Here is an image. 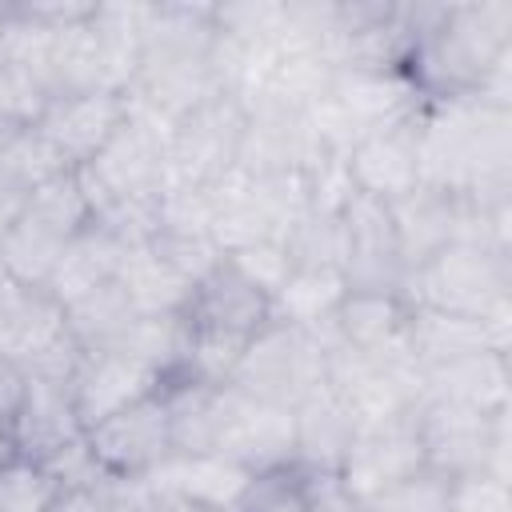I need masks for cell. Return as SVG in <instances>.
I'll return each instance as SVG.
<instances>
[{"label":"cell","mask_w":512,"mask_h":512,"mask_svg":"<svg viewBox=\"0 0 512 512\" xmlns=\"http://www.w3.org/2000/svg\"><path fill=\"white\" fill-rule=\"evenodd\" d=\"M420 468H424V448L416 432V412H404V416H388L376 424H356L352 448L336 476L348 496L368 504L392 484L416 476Z\"/></svg>","instance_id":"7"},{"label":"cell","mask_w":512,"mask_h":512,"mask_svg":"<svg viewBox=\"0 0 512 512\" xmlns=\"http://www.w3.org/2000/svg\"><path fill=\"white\" fill-rule=\"evenodd\" d=\"M148 248H152L176 276H184L188 284L204 280V276L224 260V252L216 248L212 236H164V232H156V236L148 240Z\"/></svg>","instance_id":"35"},{"label":"cell","mask_w":512,"mask_h":512,"mask_svg":"<svg viewBox=\"0 0 512 512\" xmlns=\"http://www.w3.org/2000/svg\"><path fill=\"white\" fill-rule=\"evenodd\" d=\"M256 472L224 452H172L148 480L180 512H236Z\"/></svg>","instance_id":"10"},{"label":"cell","mask_w":512,"mask_h":512,"mask_svg":"<svg viewBox=\"0 0 512 512\" xmlns=\"http://www.w3.org/2000/svg\"><path fill=\"white\" fill-rule=\"evenodd\" d=\"M328 344L332 328H292L268 320L240 352L232 368V388L268 404H296L320 384H328Z\"/></svg>","instance_id":"2"},{"label":"cell","mask_w":512,"mask_h":512,"mask_svg":"<svg viewBox=\"0 0 512 512\" xmlns=\"http://www.w3.org/2000/svg\"><path fill=\"white\" fill-rule=\"evenodd\" d=\"M64 496V484L52 476L48 464L32 456L0 460V512H52Z\"/></svg>","instance_id":"30"},{"label":"cell","mask_w":512,"mask_h":512,"mask_svg":"<svg viewBox=\"0 0 512 512\" xmlns=\"http://www.w3.org/2000/svg\"><path fill=\"white\" fill-rule=\"evenodd\" d=\"M64 236H56L52 228H44L40 220H32L28 212H20L4 232H0V276L12 284H28V288H44L60 252H64Z\"/></svg>","instance_id":"26"},{"label":"cell","mask_w":512,"mask_h":512,"mask_svg":"<svg viewBox=\"0 0 512 512\" xmlns=\"http://www.w3.org/2000/svg\"><path fill=\"white\" fill-rule=\"evenodd\" d=\"M280 244L288 248L292 268H340V212H304L296 216Z\"/></svg>","instance_id":"32"},{"label":"cell","mask_w":512,"mask_h":512,"mask_svg":"<svg viewBox=\"0 0 512 512\" xmlns=\"http://www.w3.org/2000/svg\"><path fill=\"white\" fill-rule=\"evenodd\" d=\"M76 172L92 200V216L112 200H156L172 184L168 124L152 120L128 100V120L120 124V132Z\"/></svg>","instance_id":"3"},{"label":"cell","mask_w":512,"mask_h":512,"mask_svg":"<svg viewBox=\"0 0 512 512\" xmlns=\"http://www.w3.org/2000/svg\"><path fill=\"white\" fill-rule=\"evenodd\" d=\"M212 452L232 456L236 464H244L256 476L292 468V408L244 396L232 384H224L220 408H216Z\"/></svg>","instance_id":"6"},{"label":"cell","mask_w":512,"mask_h":512,"mask_svg":"<svg viewBox=\"0 0 512 512\" xmlns=\"http://www.w3.org/2000/svg\"><path fill=\"white\" fill-rule=\"evenodd\" d=\"M68 388H72V404L80 412V424L88 432L92 424H100V420L132 408L136 400L160 392V372L124 348H100V352L80 356Z\"/></svg>","instance_id":"13"},{"label":"cell","mask_w":512,"mask_h":512,"mask_svg":"<svg viewBox=\"0 0 512 512\" xmlns=\"http://www.w3.org/2000/svg\"><path fill=\"white\" fill-rule=\"evenodd\" d=\"M340 160H344L352 192L368 196V200H380V204H392V200H400V196H408L412 188L424 184L420 180L416 120L356 136Z\"/></svg>","instance_id":"11"},{"label":"cell","mask_w":512,"mask_h":512,"mask_svg":"<svg viewBox=\"0 0 512 512\" xmlns=\"http://www.w3.org/2000/svg\"><path fill=\"white\" fill-rule=\"evenodd\" d=\"M128 120L124 92H64L48 104L36 132L56 148L68 168H84Z\"/></svg>","instance_id":"12"},{"label":"cell","mask_w":512,"mask_h":512,"mask_svg":"<svg viewBox=\"0 0 512 512\" xmlns=\"http://www.w3.org/2000/svg\"><path fill=\"white\" fill-rule=\"evenodd\" d=\"M388 216H392V232H396L400 260H404V268L412 272V268H420L432 252H440L444 244H452V240L460 236L464 204H460L456 192L420 184V188H412L408 196L392 200V204H388Z\"/></svg>","instance_id":"20"},{"label":"cell","mask_w":512,"mask_h":512,"mask_svg":"<svg viewBox=\"0 0 512 512\" xmlns=\"http://www.w3.org/2000/svg\"><path fill=\"white\" fill-rule=\"evenodd\" d=\"M404 348L416 360V368L428 372V368H440L448 360L484 352L492 344H488V332H484V324L476 316H456V312H436V308H412L408 312V328H404Z\"/></svg>","instance_id":"23"},{"label":"cell","mask_w":512,"mask_h":512,"mask_svg":"<svg viewBox=\"0 0 512 512\" xmlns=\"http://www.w3.org/2000/svg\"><path fill=\"white\" fill-rule=\"evenodd\" d=\"M344 292L348 284L340 268H292L284 288L272 296V320H284L292 328H324L332 324Z\"/></svg>","instance_id":"27"},{"label":"cell","mask_w":512,"mask_h":512,"mask_svg":"<svg viewBox=\"0 0 512 512\" xmlns=\"http://www.w3.org/2000/svg\"><path fill=\"white\" fill-rule=\"evenodd\" d=\"M244 116L248 104L240 96L216 92L188 116H180L168 128V172L172 184H196L208 188L220 176L236 168L240 140H244Z\"/></svg>","instance_id":"5"},{"label":"cell","mask_w":512,"mask_h":512,"mask_svg":"<svg viewBox=\"0 0 512 512\" xmlns=\"http://www.w3.org/2000/svg\"><path fill=\"white\" fill-rule=\"evenodd\" d=\"M136 316L140 312L132 308L124 284L108 280L104 288H96L64 308V328L80 352H100V348H116L124 340V332L136 324Z\"/></svg>","instance_id":"24"},{"label":"cell","mask_w":512,"mask_h":512,"mask_svg":"<svg viewBox=\"0 0 512 512\" xmlns=\"http://www.w3.org/2000/svg\"><path fill=\"white\" fill-rule=\"evenodd\" d=\"M244 280H252L268 300L284 288V280L292 276V260H288V248L280 240H256V244H244L236 252L224 256Z\"/></svg>","instance_id":"34"},{"label":"cell","mask_w":512,"mask_h":512,"mask_svg":"<svg viewBox=\"0 0 512 512\" xmlns=\"http://www.w3.org/2000/svg\"><path fill=\"white\" fill-rule=\"evenodd\" d=\"M212 24L224 40L248 48H276L284 24V0H228L212 4Z\"/></svg>","instance_id":"31"},{"label":"cell","mask_w":512,"mask_h":512,"mask_svg":"<svg viewBox=\"0 0 512 512\" xmlns=\"http://www.w3.org/2000/svg\"><path fill=\"white\" fill-rule=\"evenodd\" d=\"M116 280L124 284V292L140 316H180L192 296V284L184 276H176L148 244L124 252Z\"/></svg>","instance_id":"25"},{"label":"cell","mask_w":512,"mask_h":512,"mask_svg":"<svg viewBox=\"0 0 512 512\" xmlns=\"http://www.w3.org/2000/svg\"><path fill=\"white\" fill-rule=\"evenodd\" d=\"M24 200H28V184H24V180L4 164V156H0V232L20 216Z\"/></svg>","instance_id":"39"},{"label":"cell","mask_w":512,"mask_h":512,"mask_svg":"<svg viewBox=\"0 0 512 512\" xmlns=\"http://www.w3.org/2000/svg\"><path fill=\"white\" fill-rule=\"evenodd\" d=\"M236 512H312L308 496H304V480L296 468H280V472H260L252 476L244 500Z\"/></svg>","instance_id":"36"},{"label":"cell","mask_w":512,"mask_h":512,"mask_svg":"<svg viewBox=\"0 0 512 512\" xmlns=\"http://www.w3.org/2000/svg\"><path fill=\"white\" fill-rule=\"evenodd\" d=\"M416 432L424 448V468L452 480L464 472H492L512 480L508 468V412H476L444 400H420Z\"/></svg>","instance_id":"4"},{"label":"cell","mask_w":512,"mask_h":512,"mask_svg":"<svg viewBox=\"0 0 512 512\" xmlns=\"http://www.w3.org/2000/svg\"><path fill=\"white\" fill-rule=\"evenodd\" d=\"M328 100L352 124L356 136L392 128V124H408L424 108L420 92L412 88V80L400 68H340L332 76Z\"/></svg>","instance_id":"14"},{"label":"cell","mask_w":512,"mask_h":512,"mask_svg":"<svg viewBox=\"0 0 512 512\" xmlns=\"http://www.w3.org/2000/svg\"><path fill=\"white\" fill-rule=\"evenodd\" d=\"M124 252H128V248H124L116 236H108L100 224H88L80 236H72V240L64 244V252H60V260H56V268H52L44 292H48L60 308H68V304H76L80 296H88V292L104 288L108 280H116V272H120V264H124Z\"/></svg>","instance_id":"22"},{"label":"cell","mask_w":512,"mask_h":512,"mask_svg":"<svg viewBox=\"0 0 512 512\" xmlns=\"http://www.w3.org/2000/svg\"><path fill=\"white\" fill-rule=\"evenodd\" d=\"M372 512H448V480L420 468L416 476L392 484L376 500H368Z\"/></svg>","instance_id":"37"},{"label":"cell","mask_w":512,"mask_h":512,"mask_svg":"<svg viewBox=\"0 0 512 512\" xmlns=\"http://www.w3.org/2000/svg\"><path fill=\"white\" fill-rule=\"evenodd\" d=\"M4 12H8V4H0V32H4Z\"/></svg>","instance_id":"43"},{"label":"cell","mask_w":512,"mask_h":512,"mask_svg":"<svg viewBox=\"0 0 512 512\" xmlns=\"http://www.w3.org/2000/svg\"><path fill=\"white\" fill-rule=\"evenodd\" d=\"M404 296L412 308H436L480 320L488 308L512 300V256L480 240L456 236L408 272Z\"/></svg>","instance_id":"1"},{"label":"cell","mask_w":512,"mask_h":512,"mask_svg":"<svg viewBox=\"0 0 512 512\" xmlns=\"http://www.w3.org/2000/svg\"><path fill=\"white\" fill-rule=\"evenodd\" d=\"M52 100H56V88L40 64L0 56V120L12 132L36 128Z\"/></svg>","instance_id":"29"},{"label":"cell","mask_w":512,"mask_h":512,"mask_svg":"<svg viewBox=\"0 0 512 512\" xmlns=\"http://www.w3.org/2000/svg\"><path fill=\"white\" fill-rule=\"evenodd\" d=\"M20 212H28L32 220H40L44 228H52L64 240L80 236L92 224V200H88L76 168H64V172L48 176L44 184H36Z\"/></svg>","instance_id":"28"},{"label":"cell","mask_w":512,"mask_h":512,"mask_svg":"<svg viewBox=\"0 0 512 512\" xmlns=\"http://www.w3.org/2000/svg\"><path fill=\"white\" fill-rule=\"evenodd\" d=\"M60 340H68L64 308L44 288L12 284L0 276V364L28 372Z\"/></svg>","instance_id":"18"},{"label":"cell","mask_w":512,"mask_h":512,"mask_svg":"<svg viewBox=\"0 0 512 512\" xmlns=\"http://www.w3.org/2000/svg\"><path fill=\"white\" fill-rule=\"evenodd\" d=\"M408 296L404 292H388V288H348L344 300L332 312V336L356 352L380 356L404 344V328H408Z\"/></svg>","instance_id":"21"},{"label":"cell","mask_w":512,"mask_h":512,"mask_svg":"<svg viewBox=\"0 0 512 512\" xmlns=\"http://www.w3.org/2000/svg\"><path fill=\"white\" fill-rule=\"evenodd\" d=\"M100 488H104V484H100ZM100 488H64V496L56 500L52 512H104Z\"/></svg>","instance_id":"41"},{"label":"cell","mask_w":512,"mask_h":512,"mask_svg":"<svg viewBox=\"0 0 512 512\" xmlns=\"http://www.w3.org/2000/svg\"><path fill=\"white\" fill-rule=\"evenodd\" d=\"M448 512H512V484L492 472H464L448 480Z\"/></svg>","instance_id":"38"},{"label":"cell","mask_w":512,"mask_h":512,"mask_svg":"<svg viewBox=\"0 0 512 512\" xmlns=\"http://www.w3.org/2000/svg\"><path fill=\"white\" fill-rule=\"evenodd\" d=\"M20 396H24V372L12 364H0V432H8V424L20 408Z\"/></svg>","instance_id":"40"},{"label":"cell","mask_w":512,"mask_h":512,"mask_svg":"<svg viewBox=\"0 0 512 512\" xmlns=\"http://www.w3.org/2000/svg\"><path fill=\"white\" fill-rule=\"evenodd\" d=\"M356 436V416L336 388L320 384L292 404V468L336 476Z\"/></svg>","instance_id":"16"},{"label":"cell","mask_w":512,"mask_h":512,"mask_svg":"<svg viewBox=\"0 0 512 512\" xmlns=\"http://www.w3.org/2000/svg\"><path fill=\"white\" fill-rule=\"evenodd\" d=\"M76 440H84V424L72 404V388L56 384V380L24 376V396L8 424L12 452L32 456V460H52L56 452H64Z\"/></svg>","instance_id":"17"},{"label":"cell","mask_w":512,"mask_h":512,"mask_svg":"<svg viewBox=\"0 0 512 512\" xmlns=\"http://www.w3.org/2000/svg\"><path fill=\"white\" fill-rule=\"evenodd\" d=\"M184 320H188V328L248 344L272 320V300L252 280H244L228 260H220L204 280L192 284Z\"/></svg>","instance_id":"15"},{"label":"cell","mask_w":512,"mask_h":512,"mask_svg":"<svg viewBox=\"0 0 512 512\" xmlns=\"http://www.w3.org/2000/svg\"><path fill=\"white\" fill-rule=\"evenodd\" d=\"M340 276L348 288H388L404 292L408 268L396 248L388 204L368 196H348L340 208Z\"/></svg>","instance_id":"9"},{"label":"cell","mask_w":512,"mask_h":512,"mask_svg":"<svg viewBox=\"0 0 512 512\" xmlns=\"http://www.w3.org/2000/svg\"><path fill=\"white\" fill-rule=\"evenodd\" d=\"M420 400H444L476 412H508V400H512L508 352L484 348L420 372Z\"/></svg>","instance_id":"19"},{"label":"cell","mask_w":512,"mask_h":512,"mask_svg":"<svg viewBox=\"0 0 512 512\" xmlns=\"http://www.w3.org/2000/svg\"><path fill=\"white\" fill-rule=\"evenodd\" d=\"M12 456V444H8V432H0V460H8Z\"/></svg>","instance_id":"42"},{"label":"cell","mask_w":512,"mask_h":512,"mask_svg":"<svg viewBox=\"0 0 512 512\" xmlns=\"http://www.w3.org/2000/svg\"><path fill=\"white\" fill-rule=\"evenodd\" d=\"M84 436H88V452L96 456V464L108 480H140L172 456L168 408H164L160 392L92 424Z\"/></svg>","instance_id":"8"},{"label":"cell","mask_w":512,"mask_h":512,"mask_svg":"<svg viewBox=\"0 0 512 512\" xmlns=\"http://www.w3.org/2000/svg\"><path fill=\"white\" fill-rule=\"evenodd\" d=\"M0 156H4V164L28 184V192H32L36 184H44L48 176H56V172L68 168V164L56 156V148H52L36 128H20V132H12V136L0 144Z\"/></svg>","instance_id":"33"}]
</instances>
